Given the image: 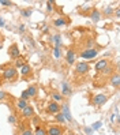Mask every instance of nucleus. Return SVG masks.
I'll list each match as a JSON object with an SVG mask.
<instances>
[{"instance_id":"1","label":"nucleus","mask_w":120,"mask_h":135,"mask_svg":"<svg viewBox=\"0 0 120 135\" xmlns=\"http://www.w3.org/2000/svg\"><path fill=\"white\" fill-rule=\"evenodd\" d=\"M107 100H108V97L105 96V94L100 93V94H97V96L93 98V104H94L95 107H101V105H104V104L107 102Z\"/></svg>"},{"instance_id":"2","label":"nucleus","mask_w":120,"mask_h":135,"mask_svg":"<svg viewBox=\"0 0 120 135\" xmlns=\"http://www.w3.org/2000/svg\"><path fill=\"white\" fill-rule=\"evenodd\" d=\"M15 75H17V68L15 67H7L3 71V78L4 79H12V78H15Z\"/></svg>"},{"instance_id":"3","label":"nucleus","mask_w":120,"mask_h":135,"mask_svg":"<svg viewBox=\"0 0 120 135\" xmlns=\"http://www.w3.org/2000/svg\"><path fill=\"white\" fill-rule=\"evenodd\" d=\"M89 70H90L89 64H87V63H85V61L78 63V64H76V67H75V71H76L78 74H86Z\"/></svg>"},{"instance_id":"4","label":"nucleus","mask_w":120,"mask_h":135,"mask_svg":"<svg viewBox=\"0 0 120 135\" xmlns=\"http://www.w3.org/2000/svg\"><path fill=\"white\" fill-rule=\"evenodd\" d=\"M81 56H82L83 59H93V57L97 56V51L93 49V48H89V49L83 51V52L81 53Z\"/></svg>"},{"instance_id":"5","label":"nucleus","mask_w":120,"mask_h":135,"mask_svg":"<svg viewBox=\"0 0 120 135\" xmlns=\"http://www.w3.org/2000/svg\"><path fill=\"white\" fill-rule=\"evenodd\" d=\"M48 112H51V113H59L60 112V105L57 104V102H49V105H48Z\"/></svg>"},{"instance_id":"6","label":"nucleus","mask_w":120,"mask_h":135,"mask_svg":"<svg viewBox=\"0 0 120 135\" xmlns=\"http://www.w3.org/2000/svg\"><path fill=\"white\" fill-rule=\"evenodd\" d=\"M60 109H61V115L64 116V119L66 120H68V122H71L73 120V117H71V115H70V109H68V105H61L60 107Z\"/></svg>"},{"instance_id":"7","label":"nucleus","mask_w":120,"mask_h":135,"mask_svg":"<svg viewBox=\"0 0 120 135\" xmlns=\"http://www.w3.org/2000/svg\"><path fill=\"white\" fill-rule=\"evenodd\" d=\"M48 134L49 135H61L63 134V130L57 126H51L49 130H48Z\"/></svg>"},{"instance_id":"8","label":"nucleus","mask_w":120,"mask_h":135,"mask_svg":"<svg viewBox=\"0 0 120 135\" xmlns=\"http://www.w3.org/2000/svg\"><path fill=\"white\" fill-rule=\"evenodd\" d=\"M22 115H23V117H31L34 115V109L31 108L30 105H27L26 108L22 109Z\"/></svg>"},{"instance_id":"9","label":"nucleus","mask_w":120,"mask_h":135,"mask_svg":"<svg viewBox=\"0 0 120 135\" xmlns=\"http://www.w3.org/2000/svg\"><path fill=\"white\" fill-rule=\"evenodd\" d=\"M107 66H108V60L107 59H102V60L97 61V64H95V70H97V71H102Z\"/></svg>"},{"instance_id":"10","label":"nucleus","mask_w":120,"mask_h":135,"mask_svg":"<svg viewBox=\"0 0 120 135\" xmlns=\"http://www.w3.org/2000/svg\"><path fill=\"white\" fill-rule=\"evenodd\" d=\"M10 56L14 57V59L19 57V49H18V46H17V45H12L11 48H10Z\"/></svg>"},{"instance_id":"11","label":"nucleus","mask_w":120,"mask_h":135,"mask_svg":"<svg viewBox=\"0 0 120 135\" xmlns=\"http://www.w3.org/2000/svg\"><path fill=\"white\" fill-rule=\"evenodd\" d=\"M74 61H75V53H74V51H68L67 52V63L68 64H74Z\"/></svg>"},{"instance_id":"12","label":"nucleus","mask_w":120,"mask_h":135,"mask_svg":"<svg viewBox=\"0 0 120 135\" xmlns=\"http://www.w3.org/2000/svg\"><path fill=\"white\" fill-rule=\"evenodd\" d=\"M30 71H31V68H30V66L27 64V63H25V64L21 67V74L22 75H29Z\"/></svg>"},{"instance_id":"13","label":"nucleus","mask_w":120,"mask_h":135,"mask_svg":"<svg viewBox=\"0 0 120 135\" xmlns=\"http://www.w3.org/2000/svg\"><path fill=\"white\" fill-rule=\"evenodd\" d=\"M26 93L29 94V97H34L37 94V87L36 86H29V89L26 90Z\"/></svg>"},{"instance_id":"14","label":"nucleus","mask_w":120,"mask_h":135,"mask_svg":"<svg viewBox=\"0 0 120 135\" xmlns=\"http://www.w3.org/2000/svg\"><path fill=\"white\" fill-rule=\"evenodd\" d=\"M111 83H112V86H115V87H117V86H119V83H120L119 74H115L113 76H112V79H111Z\"/></svg>"},{"instance_id":"15","label":"nucleus","mask_w":120,"mask_h":135,"mask_svg":"<svg viewBox=\"0 0 120 135\" xmlns=\"http://www.w3.org/2000/svg\"><path fill=\"white\" fill-rule=\"evenodd\" d=\"M17 107L19 108V109H23V108H26L27 107V101H25V100H18L17 101Z\"/></svg>"},{"instance_id":"16","label":"nucleus","mask_w":120,"mask_h":135,"mask_svg":"<svg viewBox=\"0 0 120 135\" xmlns=\"http://www.w3.org/2000/svg\"><path fill=\"white\" fill-rule=\"evenodd\" d=\"M55 119H56V122H59V123H64V122H66V119H64V116L61 115V112L56 113V115H55Z\"/></svg>"},{"instance_id":"17","label":"nucleus","mask_w":120,"mask_h":135,"mask_svg":"<svg viewBox=\"0 0 120 135\" xmlns=\"http://www.w3.org/2000/svg\"><path fill=\"white\" fill-rule=\"evenodd\" d=\"M63 94H64V96H70V94H71V89L67 86L66 82L63 83Z\"/></svg>"},{"instance_id":"18","label":"nucleus","mask_w":120,"mask_h":135,"mask_svg":"<svg viewBox=\"0 0 120 135\" xmlns=\"http://www.w3.org/2000/svg\"><path fill=\"white\" fill-rule=\"evenodd\" d=\"M90 17H92V19H93V21L97 22V21H100V12H98L97 10H93V12H92Z\"/></svg>"},{"instance_id":"19","label":"nucleus","mask_w":120,"mask_h":135,"mask_svg":"<svg viewBox=\"0 0 120 135\" xmlns=\"http://www.w3.org/2000/svg\"><path fill=\"white\" fill-rule=\"evenodd\" d=\"M34 135H46V131H45V128H42V127H37Z\"/></svg>"},{"instance_id":"20","label":"nucleus","mask_w":120,"mask_h":135,"mask_svg":"<svg viewBox=\"0 0 120 135\" xmlns=\"http://www.w3.org/2000/svg\"><path fill=\"white\" fill-rule=\"evenodd\" d=\"M52 97H53V100H55V102H59V101H61V94H59V93H53L52 94Z\"/></svg>"},{"instance_id":"21","label":"nucleus","mask_w":120,"mask_h":135,"mask_svg":"<svg viewBox=\"0 0 120 135\" xmlns=\"http://www.w3.org/2000/svg\"><path fill=\"white\" fill-rule=\"evenodd\" d=\"M63 25H66V21H64V19L59 18V19L55 21V26H63Z\"/></svg>"},{"instance_id":"22","label":"nucleus","mask_w":120,"mask_h":135,"mask_svg":"<svg viewBox=\"0 0 120 135\" xmlns=\"http://www.w3.org/2000/svg\"><path fill=\"white\" fill-rule=\"evenodd\" d=\"M53 56H55L56 59L60 57V48H59V46H55V49H53Z\"/></svg>"},{"instance_id":"23","label":"nucleus","mask_w":120,"mask_h":135,"mask_svg":"<svg viewBox=\"0 0 120 135\" xmlns=\"http://www.w3.org/2000/svg\"><path fill=\"white\" fill-rule=\"evenodd\" d=\"M102 74H104V75H109V74H112V67H108V66H107L105 68L102 70Z\"/></svg>"},{"instance_id":"24","label":"nucleus","mask_w":120,"mask_h":135,"mask_svg":"<svg viewBox=\"0 0 120 135\" xmlns=\"http://www.w3.org/2000/svg\"><path fill=\"white\" fill-rule=\"evenodd\" d=\"M21 100H25V101L29 100V94L26 93V90H25V91H22V94H21Z\"/></svg>"},{"instance_id":"25","label":"nucleus","mask_w":120,"mask_h":135,"mask_svg":"<svg viewBox=\"0 0 120 135\" xmlns=\"http://www.w3.org/2000/svg\"><path fill=\"white\" fill-rule=\"evenodd\" d=\"M101 126H102V123H101V122H95V123L93 124V128H92V130H98Z\"/></svg>"},{"instance_id":"26","label":"nucleus","mask_w":120,"mask_h":135,"mask_svg":"<svg viewBox=\"0 0 120 135\" xmlns=\"http://www.w3.org/2000/svg\"><path fill=\"white\" fill-rule=\"evenodd\" d=\"M53 41L56 42V46H59L60 45V36H55L53 37Z\"/></svg>"},{"instance_id":"27","label":"nucleus","mask_w":120,"mask_h":135,"mask_svg":"<svg viewBox=\"0 0 120 135\" xmlns=\"http://www.w3.org/2000/svg\"><path fill=\"white\" fill-rule=\"evenodd\" d=\"M8 122H10V123H12V124H15V123H17V117H15L14 115H11V116L8 117Z\"/></svg>"},{"instance_id":"28","label":"nucleus","mask_w":120,"mask_h":135,"mask_svg":"<svg viewBox=\"0 0 120 135\" xmlns=\"http://www.w3.org/2000/svg\"><path fill=\"white\" fill-rule=\"evenodd\" d=\"M0 4H2V6H7V7H8V6H12L11 2H7V0H0Z\"/></svg>"},{"instance_id":"29","label":"nucleus","mask_w":120,"mask_h":135,"mask_svg":"<svg viewBox=\"0 0 120 135\" xmlns=\"http://www.w3.org/2000/svg\"><path fill=\"white\" fill-rule=\"evenodd\" d=\"M22 135H33V132H31V130H27V128H25L22 131Z\"/></svg>"},{"instance_id":"30","label":"nucleus","mask_w":120,"mask_h":135,"mask_svg":"<svg viewBox=\"0 0 120 135\" xmlns=\"http://www.w3.org/2000/svg\"><path fill=\"white\" fill-rule=\"evenodd\" d=\"M22 15H23V17H30L31 11H30V10H25V11H22Z\"/></svg>"},{"instance_id":"31","label":"nucleus","mask_w":120,"mask_h":135,"mask_svg":"<svg viewBox=\"0 0 120 135\" xmlns=\"http://www.w3.org/2000/svg\"><path fill=\"white\" fill-rule=\"evenodd\" d=\"M23 64H25V61H23L22 59H19V57H18V60H17V67H22Z\"/></svg>"},{"instance_id":"32","label":"nucleus","mask_w":120,"mask_h":135,"mask_svg":"<svg viewBox=\"0 0 120 135\" xmlns=\"http://www.w3.org/2000/svg\"><path fill=\"white\" fill-rule=\"evenodd\" d=\"M46 8H48V11H52V2L46 3Z\"/></svg>"},{"instance_id":"33","label":"nucleus","mask_w":120,"mask_h":135,"mask_svg":"<svg viewBox=\"0 0 120 135\" xmlns=\"http://www.w3.org/2000/svg\"><path fill=\"white\" fill-rule=\"evenodd\" d=\"M105 14H107V15L112 14V8H111V7H107V8H105Z\"/></svg>"},{"instance_id":"34","label":"nucleus","mask_w":120,"mask_h":135,"mask_svg":"<svg viewBox=\"0 0 120 135\" xmlns=\"http://www.w3.org/2000/svg\"><path fill=\"white\" fill-rule=\"evenodd\" d=\"M3 98H6V93L4 91H0V100H3Z\"/></svg>"},{"instance_id":"35","label":"nucleus","mask_w":120,"mask_h":135,"mask_svg":"<svg viewBox=\"0 0 120 135\" xmlns=\"http://www.w3.org/2000/svg\"><path fill=\"white\" fill-rule=\"evenodd\" d=\"M85 132H86V134H89V135H90V134L93 132V130H92V128H85Z\"/></svg>"},{"instance_id":"36","label":"nucleus","mask_w":120,"mask_h":135,"mask_svg":"<svg viewBox=\"0 0 120 135\" xmlns=\"http://www.w3.org/2000/svg\"><path fill=\"white\" fill-rule=\"evenodd\" d=\"M3 26H4V21L0 18V27H3Z\"/></svg>"},{"instance_id":"37","label":"nucleus","mask_w":120,"mask_h":135,"mask_svg":"<svg viewBox=\"0 0 120 135\" xmlns=\"http://www.w3.org/2000/svg\"><path fill=\"white\" fill-rule=\"evenodd\" d=\"M19 30H21V31H25V26L21 25V26H19Z\"/></svg>"}]
</instances>
